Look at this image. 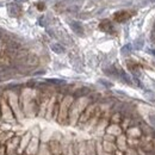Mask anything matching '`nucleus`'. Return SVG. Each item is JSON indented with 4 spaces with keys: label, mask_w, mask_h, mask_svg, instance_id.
<instances>
[{
    "label": "nucleus",
    "mask_w": 155,
    "mask_h": 155,
    "mask_svg": "<svg viewBox=\"0 0 155 155\" xmlns=\"http://www.w3.org/2000/svg\"><path fill=\"white\" fill-rule=\"evenodd\" d=\"M115 153H116V155H125V152H122V150H119V149H117Z\"/></svg>",
    "instance_id": "nucleus-9"
},
{
    "label": "nucleus",
    "mask_w": 155,
    "mask_h": 155,
    "mask_svg": "<svg viewBox=\"0 0 155 155\" xmlns=\"http://www.w3.org/2000/svg\"><path fill=\"white\" fill-rule=\"evenodd\" d=\"M104 150L106 153H112V152H116V146L114 144V142H109V141H104V146H103Z\"/></svg>",
    "instance_id": "nucleus-5"
},
{
    "label": "nucleus",
    "mask_w": 155,
    "mask_h": 155,
    "mask_svg": "<svg viewBox=\"0 0 155 155\" xmlns=\"http://www.w3.org/2000/svg\"><path fill=\"white\" fill-rule=\"evenodd\" d=\"M129 18H130V15L128 12H117L116 15H115V19L117 21H119V23H123V21H125Z\"/></svg>",
    "instance_id": "nucleus-4"
},
{
    "label": "nucleus",
    "mask_w": 155,
    "mask_h": 155,
    "mask_svg": "<svg viewBox=\"0 0 155 155\" xmlns=\"http://www.w3.org/2000/svg\"><path fill=\"white\" fill-rule=\"evenodd\" d=\"M109 135L112 136H120L122 135V128L117 124H114L109 128Z\"/></svg>",
    "instance_id": "nucleus-3"
},
{
    "label": "nucleus",
    "mask_w": 155,
    "mask_h": 155,
    "mask_svg": "<svg viewBox=\"0 0 155 155\" xmlns=\"http://www.w3.org/2000/svg\"><path fill=\"white\" fill-rule=\"evenodd\" d=\"M51 48H53V50H54V51H56V53H62V51H63V48H62L61 45H58V44H54V45H51Z\"/></svg>",
    "instance_id": "nucleus-8"
},
{
    "label": "nucleus",
    "mask_w": 155,
    "mask_h": 155,
    "mask_svg": "<svg viewBox=\"0 0 155 155\" xmlns=\"http://www.w3.org/2000/svg\"><path fill=\"white\" fill-rule=\"evenodd\" d=\"M50 147H51V152L54 155H60L61 154V147H60V143L56 141H51L50 142Z\"/></svg>",
    "instance_id": "nucleus-6"
},
{
    "label": "nucleus",
    "mask_w": 155,
    "mask_h": 155,
    "mask_svg": "<svg viewBox=\"0 0 155 155\" xmlns=\"http://www.w3.org/2000/svg\"><path fill=\"white\" fill-rule=\"evenodd\" d=\"M141 144V140L140 138H128V146L133 147V148H136Z\"/></svg>",
    "instance_id": "nucleus-7"
},
{
    "label": "nucleus",
    "mask_w": 155,
    "mask_h": 155,
    "mask_svg": "<svg viewBox=\"0 0 155 155\" xmlns=\"http://www.w3.org/2000/svg\"><path fill=\"white\" fill-rule=\"evenodd\" d=\"M128 136L129 138H140L142 133H141V129L140 128H129L128 130Z\"/></svg>",
    "instance_id": "nucleus-2"
},
{
    "label": "nucleus",
    "mask_w": 155,
    "mask_h": 155,
    "mask_svg": "<svg viewBox=\"0 0 155 155\" xmlns=\"http://www.w3.org/2000/svg\"><path fill=\"white\" fill-rule=\"evenodd\" d=\"M116 143L119 150H122V152H127L128 150V138L124 135L118 136L116 140Z\"/></svg>",
    "instance_id": "nucleus-1"
}]
</instances>
